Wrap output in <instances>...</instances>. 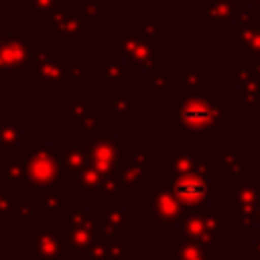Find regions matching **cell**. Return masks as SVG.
<instances>
[{"mask_svg":"<svg viewBox=\"0 0 260 260\" xmlns=\"http://www.w3.org/2000/svg\"><path fill=\"white\" fill-rule=\"evenodd\" d=\"M69 14H71V10H69L67 4H53L51 6V22H53V26L61 24Z\"/></svg>","mask_w":260,"mask_h":260,"instance_id":"14","label":"cell"},{"mask_svg":"<svg viewBox=\"0 0 260 260\" xmlns=\"http://www.w3.org/2000/svg\"><path fill=\"white\" fill-rule=\"evenodd\" d=\"M95 124H98V120H95L93 114H85L83 118L77 120V128H79L81 134H91L95 130Z\"/></svg>","mask_w":260,"mask_h":260,"instance_id":"15","label":"cell"},{"mask_svg":"<svg viewBox=\"0 0 260 260\" xmlns=\"http://www.w3.org/2000/svg\"><path fill=\"white\" fill-rule=\"evenodd\" d=\"M20 140H22V128L16 126L10 116L0 118V144L6 148H12Z\"/></svg>","mask_w":260,"mask_h":260,"instance_id":"9","label":"cell"},{"mask_svg":"<svg viewBox=\"0 0 260 260\" xmlns=\"http://www.w3.org/2000/svg\"><path fill=\"white\" fill-rule=\"evenodd\" d=\"M120 49L136 67H146L150 63V45L138 37H124L120 41Z\"/></svg>","mask_w":260,"mask_h":260,"instance_id":"5","label":"cell"},{"mask_svg":"<svg viewBox=\"0 0 260 260\" xmlns=\"http://www.w3.org/2000/svg\"><path fill=\"white\" fill-rule=\"evenodd\" d=\"M89 152H91V158L93 162L100 167V169H108L112 165H116V160L120 158V146L118 142H114L110 136H91L89 140Z\"/></svg>","mask_w":260,"mask_h":260,"instance_id":"3","label":"cell"},{"mask_svg":"<svg viewBox=\"0 0 260 260\" xmlns=\"http://www.w3.org/2000/svg\"><path fill=\"white\" fill-rule=\"evenodd\" d=\"M63 67H65V73H67V75H71V77H83V75H85L83 67H81L77 61H73V59L63 61Z\"/></svg>","mask_w":260,"mask_h":260,"instance_id":"16","label":"cell"},{"mask_svg":"<svg viewBox=\"0 0 260 260\" xmlns=\"http://www.w3.org/2000/svg\"><path fill=\"white\" fill-rule=\"evenodd\" d=\"M177 195L187 203H197L205 197V183L199 177H183L175 183Z\"/></svg>","mask_w":260,"mask_h":260,"instance_id":"6","label":"cell"},{"mask_svg":"<svg viewBox=\"0 0 260 260\" xmlns=\"http://www.w3.org/2000/svg\"><path fill=\"white\" fill-rule=\"evenodd\" d=\"M95 16H98V8H95V0H87V4L81 8V18L89 24V22H93L95 20Z\"/></svg>","mask_w":260,"mask_h":260,"instance_id":"17","label":"cell"},{"mask_svg":"<svg viewBox=\"0 0 260 260\" xmlns=\"http://www.w3.org/2000/svg\"><path fill=\"white\" fill-rule=\"evenodd\" d=\"M98 77L106 79V81H108V87H112V85H116L118 79L124 77V67H122V63H118V61H108V65L98 71Z\"/></svg>","mask_w":260,"mask_h":260,"instance_id":"11","label":"cell"},{"mask_svg":"<svg viewBox=\"0 0 260 260\" xmlns=\"http://www.w3.org/2000/svg\"><path fill=\"white\" fill-rule=\"evenodd\" d=\"M28 173H30V177L41 179V181H49V177L57 175L55 158L47 146H37L28 154Z\"/></svg>","mask_w":260,"mask_h":260,"instance_id":"4","label":"cell"},{"mask_svg":"<svg viewBox=\"0 0 260 260\" xmlns=\"http://www.w3.org/2000/svg\"><path fill=\"white\" fill-rule=\"evenodd\" d=\"M106 108H108L110 116H130L134 112V102L128 95H124V98H108Z\"/></svg>","mask_w":260,"mask_h":260,"instance_id":"10","label":"cell"},{"mask_svg":"<svg viewBox=\"0 0 260 260\" xmlns=\"http://www.w3.org/2000/svg\"><path fill=\"white\" fill-rule=\"evenodd\" d=\"M165 87H167V79H165V77H160V75L156 73V75H154V87H152V93H154V95H158V93H160V89H165Z\"/></svg>","mask_w":260,"mask_h":260,"instance_id":"19","label":"cell"},{"mask_svg":"<svg viewBox=\"0 0 260 260\" xmlns=\"http://www.w3.org/2000/svg\"><path fill=\"white\" fill-rule=\"evenodd\" d=\"M146 35L156 41V39H158V26H156V24H146V26H144V37H146Z\"/></svg>","mask_w":260,"mask_h":260,"instance_id":"20","label":"cell"},{"mask_svg":"<svg viewBox=\"0 0 260 260\" xmlns=\"http://www.w3.org/2000/svg\"><path fill=\"white\" fill-rule=\"evenodd\" d=\"M69 112H71L69 122H71V124H77V120L87 114V98H83V95H73V98L69 100Z\"/></svg>","mask_w":260,"mask_h":260,"instance_id":"13","label":"cell"},{"mask_svg":"<svg viewBox=\"0 0 260 260\" xmlns=\"http://www.w3.org/2000/svg\"><path fill=\"white\" fill-rule=\"evenodd\" d=\"M61 41H77L79 35L87 28V22L81 18V14H69L61 24L55 26Z\"/></svg>","mask_w":260,"mask_h":260,"instance_id":"8","label":"cell"},{"mask_svg":"<svg viewBox=\"0 0 260 260\" xmlns=\"http://www.w3.org/2000/svg\"><path fill=\"white\" fill-rule=\"evenodd\" d=\"M0 37H2V26H0Z\"/></svg>","mask_w":260,"mask_h":260,"instance_id":"21","label":"cell"},{"mask_svg":"<svg viewBox=\"0 0 260 260\" xmlns=\"http://www.w3.org/2000/svg\"><path fill=\"white\" fill-rule=\"evenodd\" d=\"M32 65V49L26 39L4 37L0 41V79H10L14 69H30Z\"/></svg>","mask_w":260,"mask_h":260,"instance_id":"1","label":"cell"},{"mask_svg":"<svg viewBox=\"0 0 260 260\" xmlns=\"http://www.w3.org/2000/svg\"><path fill=\"white\" fill-rule=\"evenodd\" d=\"M53 4H55V0H32V12H45Z\"/></svg>","mask_w":260,"mask_h":260,"instance_id":"18","label":"cell"},{"mask_svg":"<svg viewBox=\"0 0 260 260\" xmlns=\"http://www.w3.org/2000/svg\"><path fill=\"white\" fill-rule=\"evenodd\" d=\"M87 158V148L85 144H77V146H71L67 152H63V162H67L69 167H81Z\"/></svg>","mask_w":260,"mask_h":260,"instance_id":"12","label":"cell"},{"mask_svg":"<svg viewBox=\"0 0 260 260\" xmlns=\"http://www.w3.org/2000/svg\"><path fill=\"white\" fill-rule=\"evenodd\" d=\"M173 120L187 128V130H193V132H201L207 124H209V118H211V112L207 108L205 102H199V100H187L183 102L179 108H175L173 112Z\"/></svg>","mask_w":260,"mask_h":260,"instance_id":"2","label":"cell"},{"mask_svg":"<svg viewBox=\"0 0 260 260\" xmlns=\"http://www.w3.org/2000/svg\"><path fill=\"white\" fill-rule=\"evenodd\" d=\"M35 73L39 77V81L47 87V85H57L59 81H63V77H67L63 61H45V63H37L35 65Z\"/></svg>","mask_w":260,"mask_h":260,"instance_id":"7","label":"cell"}]
</instances>
